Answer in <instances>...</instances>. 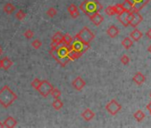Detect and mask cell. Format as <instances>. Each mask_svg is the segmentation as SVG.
<instances>
[{
	"label": "cell",
	"mask_w": 151,
	"mask_h": 128,
	"mask_svg": "<svg viewBox=\"0 0 151 128\" xmlns=\"http://www.w3.org/2000/svg\"><path fill=\"white\" fill-rule=\"evenodd\" d=\"M53 86L48 81V80H41L37 88V91L45 98L48 97L52 89Z\"/></svg>",
	"instance_id": "5"
},
{
	"label": "cell",
	"mask_w": 151,
	"mask_h": 128,
	"mask_svg": "<svg viewBox=\"0 0 151 128\" xmlns=\"http://www.w3.org/2000/svg\"><path fill=\"white\" fill-rule=\"evenodd\" d=\"M0 69H1V59H0Z\"/></svg>",
	"instance_id": "41"
},
{
	"label": "cell",
	"mask_w": 151,
	"mask_h": 128,
	"mask_svg": "<svg viewBox=\"0 0 151 128\" xmlns=\"http://www.w3.org/2000/svg\"><path fill=\"white\" fill-rule=\"evenodd\" d=\"M68 12L69 13V14H70V16H71L72 19H77L79 16L78 8L77 6L74 5V4L69 5V6L68 7Z\"/></svg>",
	"instance_id": "13"
},
{
	"label": "cell",
	"mask_w": 151,
	"mask_h": 128,
	"mask_svg": "<svg viewBox=\"0 0 151 128\" xmlns=\"http://www.w3.org/2000/svg\"><path fill=\"white\" fill-rule=\"evenodd\" d=\"M12 66H13V61L10 60V58L4 57L3 59H1V69H3L5 70H7Z\"/></svg>",
	"instance_id": "16"
},
{
	"label": "cell",
	"mask_w": 151,
	"mask_h": 128,
	"mask_svg": "<svg viewBox=\"0 0 151 128\" xmlns=\"http://www.w3.org/2000/svg\"><path fill=\"white\" fill-rule=\"evenodd\" d=\"M127 14L128 12H124L120 14L117 15V20L124 26V27H128L129 26V22L127 20Z\"/></svg>",
	"instance_id": "19"
},
{
	"label": "cell",
	"mask_w": 151,
	"mask_h": 128,
	"mask_svg": "<svg viewBox=\"0 0 151 128\" xmlns=\"http://www.w3.org/2000/svg\"><path fill=\"white\" fill-rule=\"evenodd\" d=\"M69 52H70L69 46L62 44L55 49H51L50 54L53 57V59L60 64V65L65 66L68 61H70L68 59Z\"/></svg>",
	"instance_id": "1"
},
{
	"label": "cell",
	"mask_w": 151,
	"mask_h": 128,
	"mask_svg": "<svg viewBox=\"0 0 151 128\" xmlns=\"http://www.w3.org/2000/svg\"><path fill=\"white\" fill-rule=\"evenodd\" d=\"M105 13L106 14H108L109 16H113L116 14V12H115V8H114V6H109L108 7L105 8Z\"/></svg>",
	"instance_id": "29"
},
{
	"label": "cell",
	"mask_w": 151,
	"mask_h": 128,
	"mask_svg": "<svg viewBox=\"0 0 151 128\" xmlns=\"http://www.w3.org/2000/svg\"><path fill=\"white\" fill-rule=\"evenodd\" d=\"M89 19L97 27L100 26L103 22V21H104V17L100 14V12H96V13H93V14H90L89 15Z\"/></svg>",
	"instance_id": "10"
},
{
	"label": "cell",
	"mask_w": 151,
	"mask_h": 128,
	"mask_svg": "<svg viewBox=\"0 0 151 128\" xmlns=\"http://www.w3.org/2000/svg\"><path fill=\"white\" fill-rule=\"evenodd\" d=\"M40 81H41V80H40L39 78H35V79L31 82V86H32L35 90H37V86H38Z\"/></svg>",
	"instance_id": "35"
},
{
	"label": "cell",
	"mask_w": 151,
	"mask_h": 128,
	"mask_svg": "<svg viewBox=\"0 0 151 128\" xmlns=\"http://www.w3.org/2000/svg\"><path fill=\"white\" fill-rule=\"evenodd\" d=\"M23 36H24L26 38H28V39H31V38L34 37V32H33L31 29H27V30L24 32Z\"/></svg>",
	"instance_id": "33"
},
{
	"label": "cell",
	"mask_w": 151,
	"mask_h": 128,
	"mask_svg": "<svg viewBox=\"0 0 151 128\" xmlns=\"http://www.w3.org/2000/svg\"><path fill=\"white\" fill-rule=\"evenodd\" d=\"M3 9H4V12H5L6 14H12L14 12V10H15V6H14L13 4H11V3H7V4H6V5L4 6Z\"/></svg>",
	"instance_id": "24"
},
{
	"label": "cell",
	"mask_w": 151,
	"mask_h": 128,
	"mask_svg": "<svg viewBox=\"0 0 151 128\" xmlns=\"http://www.w3.org/2000/svg\"><path fill=\"white\" fill-rule=\"evenodd\" d=\"M1 127H4V124L1 121H0V128H1Z\"/></svg>",
	"instance_id": "39"
},
{
	"label": "cell",
	"mask_w": 151,
	"mask_h": 128,
	"mask_svg": "<svg viewBox=\"0 0 151 128\" xmlns=\"http://www.w3.org/2000/svg\"><path fill=\"white\" fill-rule=\"evenodd\" d=\"M107 34H108V36L110 37L111 38H114V37H116L118 36V34H119V29H118V28H117L116 25H111V26H109V27L108 28V29H107Z\"/></svg>",
	"instance_id": "15"
},
{
	"label": "cell",
	"mask_w": 151,
	"mask_h": 128,
	"mask_svg": "<svg viewBox=\"0 0 151 128\" xmlns=\"http://www.w3.org/2000/svg\"><path fill=\"white\" fill-rule=\"evenodd\" d=\"M50 94H51L54 99H59V98L61 96V92H60V89H58V88H56V87H52V89Z\"/></svg>",
	"instance_id": "27"
},
{
	"label": "cell",
	"mask_w": 151,
	"mask_h": 128,
	"mask_svg": "<svg viewBox=\"0 0 151 128\" xmlns=\"http://www.w3.org/2000/svg\"><path fill=\"white\" fill-rule=\"evenodd\" d=\"M149 112H150V115H151V110H150V111H149Z\"/></svg>",
	"instance_id": "42"
},
{
	"label": "cell",
	"mask_w": 151,
	"mask_h": 128,
	"mask_svg": "<svg viewBox=\"0 0 151 128\" xmlns=\"http://www.w3.org/2000/svg\"><path fill=\"white\" fill-rule=\"evenodd\" d=\"M17 98V94L8 86H3V88L0 90V104L5 109L10 107Z\"/></svg>",
	"instance_id": "2"
},
{
	"label": "cell",
	"mask_w": 151,
	"mask_h": 128,
	"mask_svg": "<svg viewBox=\"0 0 151 128\" xmlns=\"http://www.w3.org/2000/svg\"><path fill=\"white\" fill-rule=\"evenodd\" d=\"M15 18H16L17 20H19V21L24 20V19L26 18V14H25V12L22 11V10H19V11L16 13V14H15Z\"/></svg>",
	"instance_id": "30"
},
{
	"label": "cell",
	"mask_w": 151,
	"mask_h": 128,
	"mask_svg": "<svg viewBox=\"0 0 151 128\" xmlns=\"http://www.w3.org/2000/svg\"><path fill=\"white\" fill-rule=\"evenodd\" d=\"M147 109H148L149 111L151 110V101H150V102H149V103H148V104L147 105Z\"/></svg>",
	"instance_id": "37"
},
{
	"label": "cell",
	"mask_w": 151,
	"mask_h": 128,
	"mask_svg": "<svg viewBox=\"0 0 151 128\" xmlns=\"http://www.w3.org/2000/svg\"><path fill=\"white\" fill-rule=\"evenodd\" d=\"M146 37L149 39H151V29H149L147 32H146Z\"/></svg>",
	"instance_id": "36"
},
{
	"label": "cell",
	"mask_w": 151,
	"mask_h": 128,
	"mask_svg": "<svg viewBox=\"0 0 151 128\" xmlns=\"http://www.w3.org/2000/svg\"><path fill=\"white\" fill-rule=\"evenodd\" d=\"M147 51H148V52H149L151 53V45H149V46L147 47Z\"/></svg>",
	"instance_id": "38"
},
{
	"label": "cell",
	"mask_w": 151,
	"mask_h": 128,
	"mask_svg": "<svg viewBox=\"0 0 151 128\" xmlns=\"http://www.w3.org/2000/svg\"><path fill=\"white\" fill-rule=\"evenodd\" d=\"M72 41H73V37L69 34H68V33L62 34V43H63V45H66L69 46L71 45Z\"/></svg>",
	"instance_id": "23"
},
{
	"label": "cell",
	"mask_w": 151,
	"mask_h": 128,
	"mask_svg": "<svg viewBox=\"0 0 151 128\" xmlns=\"http://www.w3.org/2000/svg\"><path fill=\"white\" fill-rule=\"evenodd\" d=\"M134 11V10H133ZM143 21V17L142 15L138 12V11H134V14H133V18L130 23V26H132V28H137V26L139 24H140Z\"/></svg>",
	"instance_id": "11"
},
{
	"label": "cell",
	"mask_w": 151,
	"mask_h": 128,
	"mask_svg": "<svg viewBox=\"0 0 151 128\" xmlns=\"http://www.w3.org/2000/svg\"><path fill=\"white\" fill-rule=\"evenodd\" d=\"M121 109H122V106L116 100H111L106 105V110L112 116L116 115L121 110Z\"/></svg>",
	"instance_id": "7"
},
{
	"label": "cell",
	"mask_w": 151,
	"mask_h": 128,
	"mask_svg": "<svg viewBox=\"0 0 151 128\" xmlns=\"http://www.w3.org/2000/svg\"><path fill=\"white\" fill-rule=\"evenodd\" d=\"M121 62L124 64V65H128V64L130 63V58H129V56H127V55H123L122 57H121Z\"/></svg>",
	"instance_id": "34"
},
{
	"label": "cell",
	"mask_w": 151,
	"mask_h": 128,
	"mask_svg": "<svg viewBox=\"0 0 151 128\" xmlns=\"http://www.w3.org/2000/svg\"><path fill=\"white\" fill-rule=\"evenodd\" d=\"M63 102L60 100V98L59 99H54V101H52V108L55 109V110H60V109H61L62 108H63Z\"/></svg>",
	"instance_id": "25"
},
{
	"label": "cell",
	"mask_w": 151,
	"mask_h": 128,
	"mask_svg": "<svg viewBox=\"0 0 151 128\" xmlns=\"http://www.w3.org/2000/svg\"><path fill=\"white\" fill-rule=\"evenodd\" d=\"M94 37H95V35L87 27H84L79 32H78L75 36L76 39H78L84 43H88V44H90L94 39Z\"/></svg>",
	"instance_id": "4"
},
{
	"label": "cell",
	"mask_w": 151,
	"mask_h": 128,
	"mask_svg": "<svg viewBox=\"0 0 151 128\" xmlns=\"http://www.w3.org/2000/svg\"><path fill=\"white\" fill-rule=\"evenodd\" d=\"M69 48H70V50L84 53L90 48V44L84 43V42H82V41H80L78 39L75 38V41H72L71 45H69Z\"/></svg>",
	"instance_id": "6"
},
{
	"label": "cell",
	"mask_w": 151,
	"mask_h": 128,
	"mask_svg": "<svg viewBox=\"0 0 151 128\" xmlns=\"http://www.w3.org/2000/svg\"><path fill=\"white\" fill-rule=\"evenodd\" d=\"M143 34L141 31H139L138 29L135 28V29H133L131 33H130V37L132 39V41H135V42H138L141 37H142Z\"/></svg>",
	"instance_id": "18"
},
{
	"label": "cell",
	"mask_w": 151,
	"mask_h": 128,
	"mask_svg": "<svg viewBox=\"0 0 151 128\" xmlns=\"http://www.w3.org/2000/svg\"><path fill=\"white\" fill-rule=\"evenodd\" d=\"M4 124V127H6V128H14L16 126L17 124V121L14 117L13 116H8L6 118V120L3 122Z\"/></svg>",
	"instance_id": "14"
},
{
	"label": "cell",
	"mask_w": 151,
	"mask_h": 128,
	"mask_svg": "<svg viewBox=\"0 0 151 128\" xmlns=\"http://www.w3.org/2000/svg\"><path fill=\"white\" fill-rule=\"evenodd\" d=\"M114 8H115V12H116V15L125 12V10H124V8L123 6V4H116V5L114 6Z\"/></svg>",
	"instance_id": "28"
},
{
	"label": "cell",
	"mask_w": 151,
	"mask_h": 128,
	"mask_svg": "<svg viewBox=\"0 0 151 128\" xmlns=\"http://www.w3.org/2000/svg\"><path fill=\"white\" fill-rule=\"evenodd\" d=\"M83 55L82 52H76V51H73V50H70L69 53H68V59L69 60H78L79 59L81 56Z\"/></svg>",
	"instance_id": "21"
},
{
	"label": "cell",
	"mask_w": 151,
	"mask_h": 128,
	"mask_svg": "<svg viewBox=\"0 0 151 128\" xmlns=\"http://www.w3.org/2000/svg\"><path fill=\"white\" fill-rule=\"evenodd\" d=\"M86 86V82L81 77H77L72 81V86L77 91L83 90Z\"/></svg>",
	"instance_id": "9"
},
{
	"label": "cell",
	"mask_w": 151,
	"mask_h": 128,
	"mask_svg": "<svg viewBox=\"0 0 151 128\" xmlns=\"http://www.w3.org/2000/svg\"><path fill=\"white\" fill-rule=\"evenodd\" d=\"M46 14L48 15V17L53 18V17H55V15L57 14V10H56L54 7H50V8L47 10Z\"/></svg>",
	"instance_id": "31"
},
{
	"label": "cell",
	"mask_w": 151,
	"mask_h": 128,
	"mask_svg": "<svg viewBox=\"0 0 151 128\" xmlns=\"http://www.w3.org/2000/svg\"><path fill=\"white\" fill-rule=\"evenodd\" d=\"M81 116L84 118V120H86V122H89L92 119H93V117L95 116V113L91 109H86L81 113Z\"/></svg>",
	"instance_id": "12"
},
{
	"label": "cell",
	"mask_w": 151,
	"mask_h": 128,
	"mask_svg": "<svg viewBox=\"0 0 151 128\" xmlns=\"http://www.w3.org/2000/svg\"><path fill=\"white\" fill-rule=\"evenodd\" d=\"M150 98H151V93H150Z\"/></svg>",
	"instance_id": "43"
},
{
	"label": "cell",
	"mask_w": 151,
	"mask_h": 128,
	"mask_svg": "<svg viewBox=\"0 0 151 128\" xmlns=\"http://www.w3.org/2000/svg\"><path fill=\"white\" fill-rule=\"evenodd\" d=\"M126 1H128L134 11H138L139 12L144 6H146L151 0H126Z\"/></svg>",
	"instance_id": "8"
},
{
	"label": "cell",
	"mask_w": 151,
	"mask_h": 128,
	"mask_svg": "<svg viewBox=\"0 0 151 128\" xmlns=\"http://www.w3.org/2000/svg\"><path fill=\"white\" fill-rule=\"evenodd\" d=\"M133 116H134V118H135L138 122H141V121L145 118V114H144V112H143L142 110L139 109V110H137V111L133 114Z\"/></svg>",
	"instance_id": "26"
},
{
	"label": "cell",
	"mask_w": 151,
	"mask_h": 128,
	"mask_svg": "<svg viewBox=\"0 0 151 128\" xmlns=\"http://www.w3.org/2000/svg\"><path fill=\"white\" fill-rule=\"evenodd\" d=\"M121 44H122V45H123L126 50H128V49H130V48L132 46L133 41H132V39L130 37H125V38L123 39V41H122Z\"/></svg>",
	"instance_id": "22"
},
{
	"label": "cell",
	"mask_w": 151,
	"mask_h": 128,
	"mask_svg": "<svg viewBox=\"0 0 151 128\" xmlns=\"http://www.w3.org/2000/svg\"><path fill=\"white\" fill-rule=\"evenodd\" d=\"M132 80H133V82H134L135 84H137L138 86H140V85H142V84L145 82L146 78H145V76H144L141 72H137V73L133 76Z\"/></svg>",
	"instance_id": "17"
},
{
	"label": "cell",
	"mask_w": 151,
	"mask_h": 128,
	"mask_svg": "<svg viewBox=\"0 0 151 128\" xmlns=\"http://www.w3.org/2000/svg\"><path fill=\"white\" fill-rule=\"evenodd\" d=\"M102 5L98 1V0H85L83 1L79 6V9L88 16L93 13L101 12L102 10Z\"/></svg>",
	"instance_id": "3"
},
{
	"label": "cell",
	"mask_w": 151,
	"mask_h": 128,
	"mask_svg": "<svg viewBox=\"0 0 151 128\" xmlns=\"http://www.w3.org/2000/svg\"><path fill=\"white\" fill-rule=\"evenodd\" d=\"M31 45H32L35 49H39V48L42 46V42H41L39 39H35V40L32 41Z\"/></svg>",
	"instance_id": "32"
},
{
	"label": "cell",
	"mask_w": 151,
	"mask_h": 128,
	"mask_svg": "<svg viewBox=\"0 0 151 128\" xmlns=\"http://www.w3.org/2000/svg\"><path fill=\"white\" fill-rule=\"evenodd\" d=\"M52 42L57 44L58 45H62V44H63V43H62V33H61L60 31L56 32V33L52 36Z\"/></svg>",
	"instance_id": "20"
},
{
	"label": "cell",
	"mask_w": 151,
	"mask_h": 128,
	"mask_svg": "<svg viewBox=\"0 0 151 128\" xmlns=\"http://www.w3.org/2000/svg\"><path fill=\"white\" fill-rule=\"evenodd\" d=\"M2 54V48H1V46H0V55Z\"/></svg>",
	"instance_id": "40"
}]
</instances>
